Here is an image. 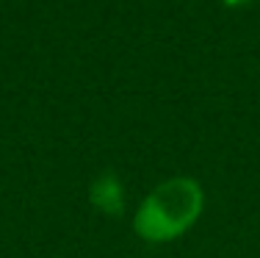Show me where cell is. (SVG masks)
Instances as JSON below:
<instances>
[{"mask_svg":"<svg viewBox=\"0 0 260 258\" xmlns=\"http://www.w3.org/2000/svg\"><path fill=\"white\" fill-rule=\"evenodd\" d=\"M246 3H252V0H224V6H230V9L233 6H246Z\"/></svg>","mask_w":260,"mask_h":258,"instance_id":"cell-1","label":"cell"}]
</instances>
